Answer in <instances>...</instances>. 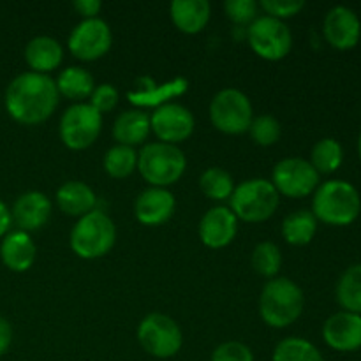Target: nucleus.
Returning <instances> with one entry per match:
<instances>
[{"label":"nucleus","mask_w":361,"mask_h":361,"mask_svg":"<svg viewBox=\"0 0 361 361\" xmlns=\"http://www.w3.org/2000/svg\"><path fill=\"white\" fill-rule=\"evenodd\" d=\"M118 90L111 83H101L94 88L88 104L97 109L101 115H104V113H109L111 109H115V106L118 104Z\"/></svg>","instance_id":"obj_37"},{"label":"nucleus","mask_w":361,"mask_h":361,"mask_svg":"<svg viewBox=\"0 0 361 361\" xmlns=\"http://www.w3.org/2000/svg\"><path fill=\"white\" fill-rule=\"evenodd\" d=\"M35 256H37V247L34 240L28 233L20 229L7 233L0 243V259L6 268L16 274L30 270L32 264L35 263Z\"/></svg>","instance_id":"obj_19"},{"label":"nucleus","mask_w":361,"mask_h":361,"mask_svg":"<svg viewBox=\"0 0 361 361\" xmlns=\"http://www.w3.org/2000/svg\"><path fill=\"white\" fill-rule=\"evenodd\" d=\"M250 264L254 271L264 279H275L282 267V252L277 243L261 242L250 254Z\"/></svg>","instance_id":"obj_31"},{"label":"nucleus","mask_w":361,"mask_h":361,"mask_svg":"<svg viewBox=\"0 0 361 361\" xmlns=\"http://www.w3.org/2000/svg\"><path fill=\"white\" fill-rule=\"evenodd\" d=\"M249 134L252 141L259 147H271L281 140L282 127L279 120L271 115L254 116L252 123L249 127Z\"/></svg>","instance_id":"obj_33"},{"label":"nucleus","mask_w":361,"mask_h":361,"mask_svg":"<svg viewBox=\"0 0 361 361\" xmlns=\"http://www.w3.org/2000/svg\"><path fill=\"white\" fill-rule=\"evenodd\" d=\"M59 95L71 99V101L83 102V99H90L95 88L94 76L83 67H67L55 80Z\"/></svg>","instance_id":"obj_24"},{"label":"nucleus","mask_w":361,"mask_h":361,"mask_svg":"<svg viewBox=\"0 0 361 361\" xmlns=\"http://www.w3.org/2000/svg\"><path fill=\"white\" fill-rule=\"evenodd\" d=\"M358 155H360V161H361V130H360V136H358Z\"/></svg>","instance_id":"obj_41"},{"label":"nucleus","mask_w":361,"mask_h":361,"mask_svg":"<svg viewBox=\"0 0 361 361\" xmlns=\"http://www.w3.org/2000/svg\"><path fill=\"white\" fill-rule=\"evenodd\" d=\"M115 242V222L97 208L78 219L69 238L71 249L81 259H99L106 256L113 249Z\"/></svg>","instance_id":"obj_5"},{"label":"nucleus","mask_w":361,"mask_h":361,"mask_svg":"<svg viewBox=\"0 0 361 361\" xmlns=\"http://www.w3.org/2000/svg\"><path fill=\"white\" fill-rule=\"evenodd\" d=\"M187 169V159L183 152L175 145L154 143L143 145L137 152V171L150 187H162L178 182Z\"/></svg>","instance_id":"obj_4"},{"label":"nucleus","mask_w":361,"mask_h":361,"mask_svg":"<svg viewBox=\"0 0 361 361\" xmlns=\"http://www.w3.org/2000/svg\"><path fill=\"white\" fill-rule=\"evenodd\" d=\"M59 90L53 78L27 71L14 78L6 90L4 104L13 120L21 126L46 122L59 106Z\"/></svg>","instance_id":"obj_1"},{"label":"nucleus","mask_w":361,"mask_h":361,"mask_svg":"<svg viewBox=\"0 0 361 361\" xmlns=\"http://www.w3.org/2000/svg\"><path fill=\"white\" fill-rule=\"evenodd\" d=\"M271 361H324V356L307 338L288 337L275 345Z\"/></svg>","instance_id":"obj_28"},{"label":"nucleus","mask_w":361,"mask_h":361,"mask_svg":"<svg viewBox=\"0 0 361 361\" xmlns=\"http://www.w3.org/2000/svg\"><path fill=\"white\" fill-rule=\"evenodd\" d=\"M324 344L337 353H355L361 349V316L353 312H335L324 321Z\"/></svg>","instance_id":"obj_15"},{"label":"nucleus","mask_w":361,"mask_h":361,"mask_svg":"<svg viewBox=\"0 0 361 361\" xmlns=\"http://www.w3.org/2000/svg\"><path fill=\"white\" fill-rule=\"evenodd\" d=\"M13 342V328L6 317L0 316V356L6 355Z\"/></svg>","instance_id":"obj_39"},{"label":"nucleus","mask_w":361,"mask_h":361,"mask_svg":"<svg viewBox=\"0 0 361 361\" xmlns=\"http://www.w3.org/2000/svg\"><path fill=\"white\" fill-rule=\"evenodd\" d=\"M235 180L226 169L208 168L200 176V189L208 200L214 201H229V197L235 192Z\"/></svg>","instance_id":"obj_29"},{"label":"nucleus","mask_w":361,"mask_h":361,"mask_svg":"<svg viewBox=\"0 0 361 361\" xmlns=\"http://www.w3.org/2000/svg\"><path fill=\"white\" fill-rule=\"evenodd\" d=\"M49 215H51V201L39 190H28L21 194L14 201L13 210H11L13 222L20 228V231L25 233L41 229L49 221Z\"/></svg>","instance_id":"obj_18"},{"label":"nucleus","mask_w":361,"mask_h":361,"mask_svg":"<svg viewBox=\"0 0 361 361\" xmlns=\"http://www.w3.org/2000/svg\"><path fill=\"white\" fill-rule=\"evenodd\" d=\"M305 307L302 288L288 277H275L264 284L259 296V316L270 328H288L300 319Z\"/></svg>","instance_id":"obj_3"},{"label":"nucleus","mask_w":361,"mask_h":361,"mask_svg":"<svg viewBox=\"0 0 361 361\" xmlns=\"http://www.w3.org/2000/svg\"><path fill=\"white\" fill-rule=\"evenodd\" d=\"M150 127L161 143L178 147V143H183L194 134L196 120L185 106L178 102H166L157 106L150 115Z\"/></svg>","instance_id":"obj_13"},{"label":"nucleus","mask_w":361,"mask_h":361,"mask_svg":"<svg viewBox=\"0 0 361 361\" xmlns=\"http://www.w3.org/2000/svg\"><path fill=\"white\" fill-rule=\"evenodd\" d=\"M137 342L154 358L168 360L180 353L183 335L175 319L154 312L148 314L137 326Z\"/></svg>","instance_id":"obj_8"},{"label":"nucleus","mask_w":361,"mask_h":361,"mask_svg":"<svg viewBox=\"0 0 361 361\" xmlns=\"http://www.w3.org/2000/svg\"><path fill=\"white\" fill-rule=\"evenodd\" d=\"M212 126L222 134L236 136V134L249 133V127L254 120V109L250 99L236 88H222L214 95L210 102Z\"/></svg>","instance_id":"obj_7"},{"label":"nucleus","mask_w":361,"mask_h":361,"mask_svg":"<svg viewBox=\"0 0 361 361\" xmlns=\"http://www.w3.org/2000/svg\"><path fill=\"white\" fill-rule=\"evenodd\" d=\"M102 130V115L88 102H74L60 118V140L69 150H87Z\"/></svg>","instance_id":"obj_9"},{"label":"nucleus","mask_w":361,"mask_h":361,"mask_svg":"<svg viewBox=\"0 0 361 361\" xmlns=\"http://www.w3.org/2000/svg\"><path fill=\"white\" fill-rule=\"evenodd\" d=\"M102 166H104L106 175H109L111 178H127V176H130L137 169L136 148L115 145V147H111L104 154Z\"/></svg>","instance_id":"obj_30"},{"label":"nucleus","mask_w":361,"mask_h":361,"mask_svg":"<svg viewBox=\"0 0 361 361\" xmlns=\"http://www.w3.org/2000/svg\"><path fill=\"white\" fill-rule=\"evenodd\" d=\"M247 41L252 51L268 62L286 59L293 49V34L288 25L270 16H257L247 27Z\"/></svg>","instance_id":"obj_10"},{"label":"nucleus","mask_w":361,"mask_h":361,"mask_svg":"<svg viewBox=\"0 0 361 361\" xmlns=\"http://www.w3.org/2000/svg\"><path fill=\"white\" fill-rule=\"evenodd\" d=\"M74 11H76L80 16H83V20H92V18H99V13L102 9L101 0H74Z\"/></svg>","instance_id":"obj_38"},{"label":"nucleus","mask_w":361,"mask_h":361,"mask_svg":"<svg viewBox=\"0 0 361 361\" xmlns=\"http://www.w3.org/2000/svg\"><path fill=\"white\" fill-rule=\"evenodd\" d=\"M270 182L274 183L279 196L302 200L316 192L321 183V175L307 159L288 157L275 164Z\"/></svg>","instance_id":"obj_11"},{"label":"nucleus","mask_w":361,"mask_h":361,"mask_svg":"<svg viewBox=\"0 0 361 361\" xmlns=\"http://www.w3.org/2000/svg\"><path fill=\"white\" fill-rule=\"evenodd\" d=\"M335 298L345 312L361 316V263L345 268L335 286Z\"/></svg>","instance_id":"obj_26"},{"label":"nucleus","mask_w":361,"mask_h":361,"mask_svg":"<svg viewBox=\"0 0 361 361\" xmlns=\"http://www.w3.org/2000/svg\"><path fill=\"white\" fill-rule=\"evenodd\" d=\"M56 204L60 210L69 217H83L95 210L97 204V196L92 190L90 185L80 180H71V182L62 183L56 190Z\"/></svg>","instance_id":"obj_23"},{"label":"nucleus","mask_w":361,"mask_h":361,"mask_svg":"<svg viewBox=\"0 0 361 361\" xmlns=\"http://www.w3.org/2000/svg\"><path fill=\"white\" fill-rule=\"evenodd\" d=\"M176 200L171 190L162 187H148L134 203V215L145 226H161L173 217Z\"/></svg>","instance_id":"obj_17"},{"label":"nucleus","mask_w":361,"mask_h":361,"mask_svg":"<svg viewBox=\"0 0 361 361\" xmlns=\"http://www.w3.org/2000/svg\"><path fill=\"white\" fill-rule=\"evenodd\" d=\"M309 162L319 175H334L344 162V148L335 137H323L310 150Z\"/></svg>","instance_id":"obj_27"},{"label":"nucleus","mask_w":361,"mask_h":361,"mask_svg":"<svg viewBox=\"0 0 361 361\" xmlns=\"http://www.w3.org/2000/svg\"><path fill=\"white\" fill-rule=\"evenodd\" d=\"M281 196L274 183L264 178H250L238 183L229 197V210L238 221L264 222L277 212Z\"/></svg>","instance_id":"obj_6"},{"label":"nucleus","mask_w":361,"mask_h":361,"mask_svg":"<svg viewBox=\"0 0 361 361\" xmlns=\"http://www.w3.org/2000/svg\"><path fill=\"white\" fill-rule=\"evenodd\" d=\"M226 16L238 27H249L257 20L259 4L254 0H228L224 4Z\"/></svg>","instance_id":"obj_34"},{"label":"nucleus","mask_w":361,"mask_h":361,"mask_svg":"<svg viewBox=\"0 0 361 361\" xmlns=\"http://www.w3.org/2000/svg\"><path fill=\"white\" fill-rule=\"evenodd\" d=\"M63 60V48L55 37L37 35L25 46V62L32 73L49 74L59 69Z\"/></svg>","instance_id":"obj_20"},{"label":"nucleus","mask_w":361,"mask_h":361,"mask_svg":"<svg viewBox=\"0 0 361 361\" xmlns=\"http://www.w3.org/2000/svg\"><path fill=\"white\" fill-rule=\"evenodd\" d=\"M238 233V219L229 207H214L201 217L200 238L208 249H224Z\"/></svg>","instance_id":"obj_16"},{"label":"nucleus","mask_w":361,"mask_h":361,"mask_svg":"<svg viewBox=\"0 0 361 361\" xmlns=\"http://www.w3.org/2000/svg\"><path fill=\"white\" fill-rule=\"evenodd\" d=\"M323 35L331 48L349 51L356 48L361 39V20L348 6H335L323 21Z\"/></svg>","instance_id":"obj_14"},{"label":"nucleus","mask_w":361,"mask_h":361,"mask_svg":"<svg viewBox=\"0 0 361 361\" xmlns=\"http://www.w3.org/2000/svg\"><path fill=\"white\" fill-rule=\"evenodd\" d=\"M317 219L310 210H296L282 221V236L289 245H309L317 233Z\"/></svg>","instance_id":"obj_25"},{"label":"nucleus","mask_w":361,"mask_h":361,"mask_svg":"<svg viewBox=\"0 0 361 361\" xmlns=\"http://www.w3.org/2000/svg\"><path fill=\"white\" fill-rule=\"evenodd\" d=\"M171 21L180 32L187 35L200 34L208 25L212 6L207 0H173L169 6Z\"/></svg>","instance_id":"obj_21"},{"label":"nucleus","mask_w":361,"mask_h":361,"mask_svg":"<svg viewBox=\"0 0 361 361\" xmlns=\"http://www.w3.org/2000/svg\"><path fill=\"white\" fill-rule=\"evenodd\" d=\"M210 361H254V353L243 342L228 341L214 349Z\"/></svg>","instance_id":"obj_36"},{"label":"nucleus","mask_w":361,"mask_h":361,"mask_svg":"<svg viewBox=\"0 0 361 361\" xmlns=\"http://www.w3.org/2000/svg\"><path fill=\"white\" fill-rule=\"evenodd\" d=\"M113 34L109 25L101 18L81 20L67 39V48L81 62L102 59L111 49Z\"/></svg>","instance_id":"obj_12"},{"label":"nucleus","mask_w":361,"mask_h":361,"mask_svg":"<svg viewBox=\"0 0 361 361\" xmlns=\"http://www.w3.org/2000/svg\"><path fill=\"white\" fill-rule=\"evenodd\" d=\"M185 80H175L173 83L162 85L161 88H157V85H155L154 81H148L145 90H141L140 94H129V97L134 104H159V102H162L164 99L168 101L173 95L185 92ZM162 104H166V102H162Z\"/></svg>","instance_id":"obj_32"},{"label":"nucleus","mask_w":361,"mask_h":361,"mask_svg":"<svg viewBox=\"0 0 361 361\" xmlns=\"http://www.w3.org/2000/svg\"><path fill=\"white\" fill-rule=\"evenodd\" d=\"M303 7H305L303 0H261L259 2V9H263L264 16L281 21L300 14Z\"/></svg>","instance_id":"obj_35"},{"label":"nucleus","mask_w":361,"mask_h":361,"mask_svg":"<svg viewBox=\"0 0 361 361\" xmlns=\"http://www.w3.org/2000/svg\"><path fill=\"white\" fill-rule=\"evenodd\" d=\"M11 224H13V219H11V210L7 208V204L0 200V238L9 233Z\"/></svg>","instance_id":"obj_40"},{"label":"nucleus","mask_w":361,"mask_h":361,"mask_svg":"<svg viewBox=\"0 0 361 361\" xmlns=\"http://www.w3.org/2000/svg\"><path fill=\"white\" fill-rule=\"evenodd\" d=\"M152 133L150 115L143 109H129L116 116L113 122V137L116 145L136 148L148 140Z\"/></svg>","instance_id":"obj_22"},{"label":"nucleus","mask_w":361,"mask_h":361,"mask_svg":"<svg viewBox=\"0 0 361 361\" xmlns=\"http://www.w3.org/2000/svg\"><path fill=\"white\" fill-rule=\"evenodd\" d=\"M317 222L335 226H349L360 217L361 196L348 180H326L319 183L312 197V210Z\"/></svg>","instance_id":"obj_2"}]
</instances>
